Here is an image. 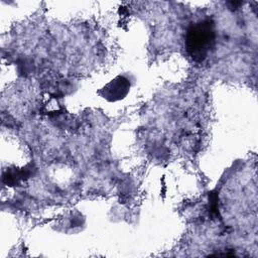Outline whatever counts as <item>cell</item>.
I'll return each instance as SVG.
<instances>
[{"label": "cell", "instance_id": "6da1fadb", "mask_svg": "<svg viewBox=\"0 0 258 258\" xmlns=\"http://www.w3.org/2000/svg\"><path fill=\"white\" fill-rule=\"evenodd\" d=\"M215 38L214 24L210 20L192 24L185 37V47L188 54L196 61H203L214 47Z\"/></svg>", "mask_w": 258, "mask_h": 258}, {"label": "cell", "instance_id": "7a4b0ae2", "mask_svg": "<svg viewBox=\"0 0 258 258\" xmlns=\"http://www.w3.org/2000/svg\"><path fill=\"white\" fill-rule=\"evenodd\" d=\"M129 89L127 80L123 77H118L109 83L105 88V97L109 100H119L123 98Z\"/></svg>", "mask_w": 258, "mask_h": 258}]
</instances>
